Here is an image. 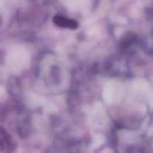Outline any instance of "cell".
Here are the masks:
<instances>
[{
    "label": "cell",
    "instance_id": "6da1fadb",
    "mask_svg": "<svg viewBox=\"0 0 153 153\" xmlns=\"http://www.w3.org/2000/svg\"><path fill=\"white\" fill-rule=\"evenodd\" d=\"M13 143L8 133L0 126V153H12Z\"/></svg>",
    "mask_w": 153,
    "mask_h": 153
},
{
    "label": "cell",
    "instance_id": "7a4b0ae2",
    "mask_svg": "<svg viewBox=\"0 0 153 153\" xmlns=\"http://www.w3.org/2000/svg\"><path fill=\"white\" fill-rule=\"evenodd\" d=\"M54 21L56 24L59 25H62L64 27H70V28H76V22L72 19H66V18L62 17V16H55Z\"/></svg>",
    "mask_w": 153,
    "mask_h": 153
}]
</instances>
